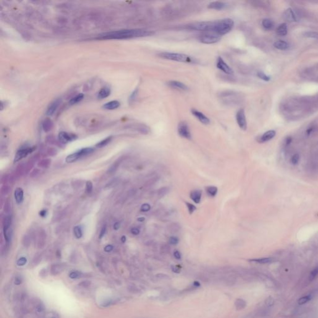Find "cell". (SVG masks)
Wrapping results in <instances>:
<instances>
[{
	"instance_id": "6da1fadb",
	"label": "cell",
	"mask_w": 318,
	"mask_h": 318,
	"mask_svg": "<svg viewBox=\"0 0 318 318\" xmlns=\"http://www.w3.org/2000/svg\"><path fill=\"white\" fill-rule=\"evenodd\" d=\"M154 33L155 32L152 30L146 29H124L103 33L99 35L98 39H128L151 36L154 34Z\"/></svg>"
},
{
	"instance_id": "7a4b0ae2",
	"label": "cell",
	"mask_w": 318,
	"mask_h": 318,
	"mask_svg": "<svg viewBox=\"0 0 318 318\" xmlns=\"http://www.w3.org/2000/svg\"><path fill=\"white\" fill-rule=\"evenodd\" d=\"M234 22L233 20L229 18L222 19L213 22L211 32L214 33L221 36L229 33L234 27Z\"/></svg>"
},
{
	"instance_id": "3957f363",
	"label": "cell",
	"mask_w": 318,
	"mask_h": 318,
	"mask_svg": "<svg viewBox=\"0 0 318 318\" xmlns=\"http://www.w3.org/2000/svg\"><path fill=\"white\" fill-rule=\"evenodd\" d=\"M159 57L162 59H164L179 62H184V63H190V64H196L197 60L183 54L180 53H174V52H162L159 54Z\"/></svg>"
},
{
	"instance_id": "277c9868",
	"label": "cell",
	"mask_w": 318,
	"mask_h": 318,
	"mask_svg": "<svg viewBox=\"0 0 318 318\" xmlns=\"http://www.w3.org/2000/svg\"><path fill=\"white\" fill-rule=\"evenodd\" d=\"M221 37L213 32H206L199 36V40L201 43L206 44H212L219 42L221 40Z\"/></svg>"
},
{
	"instance_id": "5b68a950",
	"label": "cell",
	"mask_w": 318,
	"mask_h": 318,
	"mask_svg": "<svg viewBox=\"0 0 318 318\" xmlns=\"http://www.w3.org/2000/svg\"><path fill=\"white\" fill-rule=\"evenodd\" d=\"M213 22L202 21L192 23L188 26V28L194 30L204 31V32H211Z\"/></svg>"
},
{
	"instance_id": "8992f818",
	"label": "cell",
	"mask_w": 318,
	"mask_h": 318,
	"mask_svg": "<svg viewBox=\"0 0 318 318\" xmlns=\"http://www.w3.org/2000/svg\"><path fill=\"white\" fill-rule=\"evenodd\" d=\"M178 133L182 138L190 140L191 139V134L190 127L185 121H181L178 126Z\"/></svg>"
},
{
	"instance_id": "52a82bcc",
	"label": "cell",
	"mask_w": 318,
	"mask_h": 318,
	"mask_svg": "<svg viewBox=\"0 0 318 318\" xmlns=\"http://www.w3.org/2000/svg\"><path fill=\"white\" fill-rule=\"evenodd\" d=\"M236 121L238 122L239 127L246 130L247 127V124L245 114V111L244 109H240L236 113Z\"/></svg>"
},
{
	"instance_id": "ba28073f",
	"label": "cell",
	"mask_w": 318,
	"mask_h": 318,
	"mask_svg": "<svg viewBox=\"0 0 318 318\" xmlns=\"http://www.w3.org/2000/svg\"><path fill=\"white\" fill-rule=\"evenodd\" d=\"M216 67L218 69H219L220 70L226 74L233 75L234 73L232 68L224 61V60L221 57H219L217 59Z\"/></svg>"
},
{
	"instance_id": "9c48e42d",
	"label": "cell",
	"mask_w": 318,
	"mask_h": 318,
	"mask_svg": "<svg viewBox=\"0 0 318 318\" xmlns=\"http://www.w3.org/2000/svg\"><path fill=\"white\" fill-rule=\"evenodd\" d=\"M35 148V147H28L26 148H21L20 149V150H19L15 155L14 162H17L18 161L21 160V159H24V157H26L28 154L32 153L34 151Z\"/></svg>"
},
{
	"instance_id": "30bf717a",
	"label": "cell",
	"mask_w": 318,
	"mask_h": 318,
	"mask_svg": "<svg viewBox=\"0 0 318 318\" xmlns=\"http://www.w3.org/2000/svg\"><path fill=\"white\" fill-rule=\"evenodd\" d=\"M191 112L193 115L196 117L198 120L200 121L201 123L206 124V125H207V124H209L210 123V120L209 118L206 116H205L203 113H201V112L198 111L196 109H192L191 110Z\"/></svg>"
},
{
	"instance_id": "8fae6325",
	"label": "cell",
	"mask_w": 318,
	"mask_h": 318,
	"mask_svg": "<svg viewBox=\"0 0 318 318\" xmlns=\"http://www.w3.org/2000/svg\"><path fill=\"white\" fill-rule=\"evenodd\" d=\"M283 17L286 21L290 22H296L298 21L297 15L294 10H293L291 8H288L285 10V11L283 12Z\"/></svg>"
},
{
	"instance_id": "7c38bea8",
	"label": "cell",
	"mask_w": 318,
	"mask_h": 318,
	"mask_svg": "<svg viewBox=\"0 0 318 318\" xmlns=\"http://www.w3.org/2000/svg\"><path fill=\"white\" fill-rule=\"evenodd\" d=\"M77 138V137L75 134H69L66 132H61L59 134V141L63 144H66V143L73 141Z\"/></svg>"
},
{
	"instance_id": "4fadbf2b",
	"label": "cell",
	"mask_w": 318,
	"mask_h": 318,
	"mask_svg": "<svg viewBox=\"0 0 318 318\" xmlns=\"http://www.w3.org/2000/svg\"><path fill=\"white\" fill-rule=\"evenodd\" d=\"M167 85L169 86H170L171 88L177 89L179 90L186 91L188 90V87L185 84L180 82H178V81H175V80L169 81V82L167 83Z\"/></svg>"
},
{
	"instance_id": "5bb4252c",
	"label": "cell",
	"mask_w": 318,
	"mask_h": 318,
	"mask_svg": "<svg viewBox=\"0 0 318 318\" xmlns=\"http://www.w3.org/2000/svg\"><path fill=\"white\" fill-rule=\"evenodd\" d=\"M275 135H276L275 130H268V131L262 135L260 137V139H259V142H268V141L272 140L273 138H275Z\"/></svg>"
},
{
	"instance_id": "9a60e30c",
	"label": "cell",
	"mask_w": 318,
	"mask_h": 318,
	"mask_svg": "<svg viewBox=\"0 0 318 318\" xmlns=\"http://www.w3.org/2000/svg\"><path fill=\"white\" fill-rule=\"evenodd\" d=\"M60 99H55V101H54L51 104H50L47 109V112H46L47 115L52 116L55 113V111L57 110V108L59 107V106L60 104Z\"/></svg>"
},
{
	"instance_id": "2e32d148",
	"label": "cell",
	"mask_w": 318,
	"mask_h": 318,
	"mask_svg": "<svg viewBox=\"0 0 318 318\" xmlns=\"http://www.w3.org/2000/svg\"><path fill=\"white\" fill-rule=\"evenodd\" d=\"M252 262H255L259 264H272L275 261V259L273 257H263V258H258V259H253L249 260Z\"/></svg>"
},
{
	"instance_id": "e0dca14e",
	"label": "cell",
	"mask_w": 318,
	"mask_h": 318,
	"mask_svg": "<svg viewBox=\"0 0 318 318\" xmlns=\"http://www.w3.org/2000/svg\"><path fill=\"white\" fill-rule=\"evenodd\" d=\"M208 8L216 10H221L226 7V4L221 1H213L211 2L208 4Z\"/></svg>"
},
{
	"instance_id": "ac0fdd59",
	"label": "cell",
	"mask_w": 318,
	"mask_h": 318,
	"mask_svg": "<svg viewBox=\"0 0 318 318\" xmlns=\"http://www.w3.org/2000/svg\"><path fill=\"white\" fill-rule=\"evenodd\" d=\"M65 269V266L63 264H56L52 265L51 268V273L52 275H55L62 273Z\"/></svg>"
},
{
	"instance_id": "d6986e66",
	"label": "cell",
	"mask_w": 318,
	"mask_h": 318,
	"mask_svg": "<svg viewBox=\"0 0 318 318\" xmlns=\"http://www.w3.org/2000/svg\"><path fill=\"white\" fill-rule=\"evenodd\" d=\"M15 200L17 204H21L24 199V191L21 188H17L14 193Z\"/></svg>"
},
{
	"instance_id": "ffe728a7",
	"label": "cell",
	"mask_w": 318,
	"mask_h": 318,
	"mask_svg": "<svg viewBox=\"0 0 318 318\" xmlns=\"http://www.w3.org/2000/svg\"><path fill=\"white\" fill-rule=\"evenodd\" d=\"M81 157H82V155H81L80 151H78L75 153L68 155L65 159V162L68 164L73 163V162H76L77 160H78Z\"/></svg>"
},
{
	"instance_id": "44dd1931",
	"label": "cell",
	"mask_w": 318,
	"mask_h": 318,
	"mask_svg": "<svg viewBox=\"0 0 318 318\" xmlns=\"http://www.w3.org/2000/svg\"><path fill=\"white\" fill-rule=\"evenodd\" d=\"M120 106V103L118 101L115 100V101H111L105 103L103 105V108H104L105 109L113 110V109H117V108H119Z\"/></svg>"
},
{
	"instance_id": "7402d4cb",
	"label": "cell",
	"mask_w": 318,
	"mask_h": 318,
	"mask_svg": "<svg viewBox=\"0 0 318 318\" xmlns=\"http://www.w3.org/2000/svg\"><path fill=\"white\" fill-rule=\"evenodd\" d=\"M202 193L200 190L192 191L190 193V198L196 203H199L201 201Z\"/></svg>"
},
{
	"instance_id": "603a6c76",
	"label": "cell",
	"mask_w": 318,
	"mask_h": 318,
	"mask_svg": "<svg viewBox=\"0 0 318 318\" xmlns=\"http://www.w3.org/2000/svg\"><path fill=\"white\" fill-rule=\"evenodd\" d=\"M273 46L276 49L282 50V51H285V50L288 49L289 48V44L286 41L279 40L276 41L273 43Z\"/></svg>"
},
{
	"instance_id": "cb8c5ba5",
	"label": "cell",
	"mask_w": 318,
	"mask_h": 318,
	"mask_svg": "<svg viewBox=\"0 0 318 318\" xmlns=\"http://www.w3.org/2000/svg\"><path fill=\"white\" fill-rule=\"evenodd\" d=\"M288 33V28L285 23L280 25L277 29V34L279 36H285Z\"/></svg>"
},
{
	"instance_id": "d4e9b609",
	"label": "cell",
	"mask_w": 318,
	"mask_h": 318,
	"mask_svg": "<svg viewBox=\"0 0 318 318\" xmlns=\"http://www.w3.org/2000/svg\"><path fill=\"white\" fill-rule=\"evenodd\" d=\"M111 90L108 87H104L98 93V98L99 99H104L109 96Z\"/></svg>"
},
{
	"instance_id": "484cf974",
	"label": "cell",
	"mask_w": 318,
	"mask_h": 318,
	"mask_svg": "<svg viewBox=\"0 0 318 318\" xmlns=\"http://www.w3.org/2000/svg\"><path fill=\"white\" fill-rule=\"evenodd\" d=\"M3 232H4V236L6 245H7V246H9L11 240V238H12V230L10 227L9 229H3Z\"/></svg>"
},
{
	"instance_id": "4316f807",
	"label": "cell",
	"mask_w": 318,
	"mask_h": 318,
	"mask_svg": "<svg viewBox=\"0 0 318 318\" xmlns=\"http://www.w3.org/2000/svg\"><path fill=\"white\" fill-rule=\"evenodd\" d=\"M261 24H262V26L264 28V29L267 30H270L274 26V22H273V21L270 20V19L267 18L262 20Z\"/></svg>"
},
{
	"instance_id": "83f0119b",
	"label": "cell",
	"mask_w": 318,
	"mask_h": 318,
	"mask_svg": "<svg viewBox=\"0 0 318 318\" xmlns=\"http://www.w3.org/2000/svg\"><path fill=\"white\" fill-rule=\"evenodd\" d=\"M313 298V296L312 294H308L305 296H303L299 299L298 301V303L300 305L304 304L307 303L308 302L310 301L311 300H312Z\"/></svg>"
},
{
	"instance_id": "f1b7e54d",
	"label": "cell",
	"mask_w": 318,
	"mask_h": 318,
	"mask_svg": "<svg viewBox=\"0 0 318 318\" xmlns=\"http://www.w3.org/2000/svg\"><path fill=\"white\" fill-rule=\"evenodd\" d=\"M206 193H208V195L209 196H212V197H214L217 195V188L216 186H210L206 188Z\"/></svg>"
},
{
	"instance_id": "f546056e",
	"label": "cell",
	"mask_w": 318,
	"mask_h": 318,
	"mask_svg": "<svg viewBox=\"0 0 318 318\" xmlns=\"http://www.w3.org/2000/svg\"><path fill=\"white\" fill-rule=\"evenodd\" d=\"M235 306L238 310L242 309L246 306V302L242 299H237L235 301Z\"/></svg>"
},
{
	"instance_id": "4dcf8cb0",
	"label": "cell",
	"mask_w": 318,
	"mask_h": 318,
	"mask_svg": "<svg viewBox=\"0 0 318 318\" xmlns=\"http://www.w3.org/2000/svg\"><path fill=\"white\" fill-rule=\"evenodd\" d=\"M11 222H12L11 216L9 215L6 216L4 217V219H3V229L10 228L11 226Z\"/></svg>"
},
{
	"instance_id": "1f68e13d",
	"label": "cell",
	"mask_w": 318,
	"mask_h": 318,
	"mask_svg": "<svg viewBox=\"0 0 318 318\" xmlns=\"http://www.w3.org/2000/svg\"><path fill=\"white\" fill-rule=\"evenodd\" d=\"M51 164V160L49 159H46L42 160L38 163V166L41 168H49Z\"/></svg>"
},
{
	"instance_id": "d6a6232c",
	"label": "cell",
	"mask_w": 318,
	"mask_h": 318,
	"mask_svg": "<svg viewBox=\"0 0 318 318\" xmlns=\"http://www.w3.org/2000/svg\"><path fill=\"white\" fill-rule=\"evenodd\" d=\"M84 98V95L83 94H82V93H80V94H78L77 95V96H75V97H73V98H72L70 99V101H69V103L70 104H75L76 103H78V102H80V101H82L83 98Z\"/></svg>"
},
{
	"instance_id": "836d02e7",
	"label": "cell",
	"mask_w": 318,
	"mask_h": 318,
	"mask_svg": "<svg viewBox=\"0 0 318 318\" xmlns=\"http://www.w3.org/2000/svg\"><path fill=\"white\" fill-rule=\"evenodd\" d=\"M112 139V137L110 136V137H108L107 138H106L104 139H103V141H100L99 142H98V144L96 145V146L97 147H99V148H101V147H103L104 146H106V145H108L109 143L111 142Z\"/></svg>"
},
{
	"instance_id": "e575fe53",
	"label": "cell",
	"mask_w": 318,
	"mask_h": 318,
	"mask_svg": "<svg viewBox=\"0 0 318 318\" xmlns=\"http://www.w3.org/2000/svg\"><path fill=\"white\" fill-rule=\"evenodd\" d=\"M73 233H74L75 236V238L77 239L81 238L82 237V235H83L82 230V229H81V227L80 226H75L73 228Z\"/></svg>"
},
{
	"instance_id": "d590c367",
	"label": "cell",
	"mask_w": 318,
	"mask_h": 318,
	"mask_svg": "<svg viewBox=\"0 0 318 318\" xmlns=\"http://www.w3.org/2000/svg\"><path fill=\"white\" fill-rule=\"evenodd\" d=\"M53 124L50 120H46L43 123V129L46 132H48L51 130L52 128Z\"/></svg>"
},
{
	"instance_id": "8d00e7d4",
	"label": "cell",
	"mask_w": 318,
	"mask_h": 318,
	"mask_svg": "<svg viewBox=\"0 0 318 318\" xmlns=\"http://www.w3.org/2000/svg\"><path fill=\"white\" fill-rule=\"evenodd\" d=\"M300 160V156L298 154H294L290 159V162L293 165H296Z\"/></svg>"
},
{
	"instance_id": "74e56055",
	"label": "cell",
	"mask_w": 318,
	"mask_h": 318,
	"mask_svg": "<svg viewBox=\"0 0 318 318\" xmlns=\"http://www.w3.org/2000/svg\"><path fill=\"white\" fill-rule=\"evenodd\" d=\"M318 276V265L314 267V269L311 270L310 275H309V280L310 281H313Z\"/></svg>"
},
{
	"instance_id": "f35d334b",
	"label": "cell",
	"mask_w": 318,
	"mask_h": 318,
	"mask_svg": "<svg viewBox=\"0 0 318 318\" xmlns=\"http://www.w3.org/2000/svg\"><path fill=\"white\" fill-rule=\"evenodd\" d=\"M303 35L306 37H308V38L318 39V33L313 32V31H308V32L304 33Z\"/></svg>"
},
{
	"instance_id": "ab89813d",
	"label": "cell",
	"mask_w": 318,
	"mask_h": 318,
	"mask_svg": "<svg viewBox=\"0 0 318 318\" xmlns=\"http://www.w3.org/2000/svg\"><path fill=\"white\" fill-rule=\"evenodd\" d=\"M257 76L260 79L263 80L264 81H266V82H269V81H270V78L269 76H267L265 73H264L263 72H261V71H259V72H257Z\"/></svg>"
},
{
	"instance_id": "60d3db41",
	"label": "cell",
	"mask_w": 318,
	"mask_h": 318,
	"mask_svg": "<svg viewBox=\"0 0 318 318\" xmlns=\"http://www.w3.org/2000/svg\"><path fill=\"white\" fill-rule=\"evenodd\" d=\"M82 276V273L78 271H73L69 274V277L72 279H76Z\"/></svg>"
},
{
	"instance_id": "b9f144b4",
	"label": "cell",
	"mask_w": 318,
	"mask_h": 318,
	"mask_svg": "<svg viewBox=\"0 0 318 318\" xmlns=\"http://www.w3.org/2000/svg\"><path fill=\"white\" fill-rule=\"evenodd\" d=\"M10 191V188L7 185H3L1 188V193L3 195H8Z\"/></svg>"
},
{
	"instance_id": "7bdbcfd3",
	"label": "cell",
	"mask_w": 318,
	"mask_h": 318,
	"mask_svg": "<svg viewBox=\"0 0 318 318\" xmlns=\"http://www.w3.org/2000/svg\"><path fill=\"white\" fill-rule=\"evenodd\" d=\"M93 183L91 181H88L86 183V191L88 193H91L93 190Z\"/></svg>"
},
{
	"instance_id": "ee69618b",
	"label": "cell",
	"mask_w": 318,
	"mask_h": 318,
	"mask_svg": "<svg viewBox=\"0 0 318 318\" xmlns=\"http://www.w3.org/2000/svg\"><path fill=\"white\" fill-rule=\"evenodd\" d=\"M186 204L187 208H188V209L190 214H192L193 212H194L196 209V208L195 206L193 204H191V203H186Z\"/></svg>"
},
{
	"instance_id": "f6af8a7d",
	"label": "cell",
	"mask_w": 318,
	"mask_h": 318,
	"mask_svg": "<svg viewBox=\"0 0 318 318\" xmlns=\"http://www.w3.org/2000/svg\"><path fill=\"white\" fill-rule=\"evenodd\" d=\"M27 262V259L25 257H21L17 261V265L19 266H23Z\"/></svg>"
},
{
	"instance_id": "bcb514c9",
	"label": "cell",
	"mask_w": 318,
	"mask_h": 318,
	"mask_svg": "<svg viewBox=\"0 0 318 318\" xmlns=\"http://www.w3.org/2000/svg\"><path fill=\"white\" fill-rule=\"evenodd\" d=\"M151 209V206L149 205L148 204H144L142 205L141 206V211H142V212H147V211H148L149 210H150Z\"/></svg>"
},
{
	"instance_id": "7dc6e473",
	"label": "cell",
	"mask_w": 318,
	"mask_h": 318,
	"mask_svg": "<svg viewBox=\"0 0 318 318\" xmlns=\"http://www.w3.org/2000/svg\"><path fill=\"white\" fill-rule=\"evenodd\" d=\"M168 188H166V187H164V188H161L159 191V195L160 196H164L165 195H166L167 192H168Z\"/></svg>"
},
{
	"instance_id": "c3c4849f",
	"label": "cell",
	"mask_w": 318,
	"mask_h": 318,
	"mask_svg": "<svg viewBox=\"0 0 318 318\" xmlns=\"http://www.w3.org/2000/svg\"><path fill=\"white\" fill-rule=\"evenodd\" d=\"M117 166H118V164H117V163H115L113 165H111L110 167V168H109L108 170V173H114L116 170H117Z\"/></svg>"
},
{
	"instance_id": "681fc988",
	"label": "cell",
	"mask_w": 318,
	"mask_h": 318,
	"mask_svg": "<svg viewBox=\"0 0 318 318\" xmlns=\"http://www.w3.org/2000/svg\"><path fill=\"white\" fill-rule=\"evenodd\" d=\"M170 244L172 245H176L178 243V239L176 237H172L169 240Z\"/></svg>"
},
{
	"instance_id": "f907efd6",
	"label": "cell",
	"mask_w": 318,
	"mask_h": 318,
	"mask_svg": "<svg viewBox=\"0 0 318 318\" xmlns=\"http://www.w3.org/2000/svg\"><path fill=\"white\" fill-rule=\"evenodd\" d=\"M138 89L135 90L133 91V93H132L131 95L130 96L129 100H130V101H133L134 100V99H135V98H136V96H137V95H138Z\"/></svg>"
},
{
	"instance_id": "816d5d0a",
	"label": "cell",
	"mask_w": 318,
	"mask_h": 318,
	"mask_svg": "<svg viewBox=\"0 0 318 318\" xmlns=\"http://www.w3.org/2000/svg\"><path fill=\"white\" fill-rule=\"evenodd\" d=\"M10 208H11V204L8 201V199H7L6 200V203H5V204H4V211L6 212H8L10 210Z\"/></svg>"
},
{
	"instance_id": "f5cc1de1",
	"label": "cell",
	"mask_w": 318,
	"mask_h": 318,
	"mask_svg": "<svg viewBox=\"0 0 318 318\" xmlns=\"http://www.w3.org/2000/svg\"><path fill=\"white\" fill-rule=\"evenodd\" d=\"M40 173V170L37 169V168H35V169H34L32 173H30V176L31 177H37V175H39V174Z\"/></svg>"
},
{
	"instance_id": "db71d44e",
	"label": "cell",
	"mask_w": 318,
	"mask_h": 318,
	"mask_svg": "<svg viewBox=\"0 0 318 318\" xmlns=\"http://www.w3.org/2000/svg\"><path fill=\"white\" fill-rule=\"evenodd\" d=\"M265 303L267 306H272V305L273 304V300L272 298H268L267 299Z\"/></svg>"
},
{
	"instance_id": "11a10c76",
	"label": "cell",
	"mask_w": 318,
	"mask_h": 318,
	"mask_svg": "<svg viewBox=\"0 0 318 318\" xmlns=\"http://www.w3.org/2000/svg\"><path fill=\"white\" fill-rule=\"evenodd\" d=\"M106 226H104V227L101 229V231H100V233H99V238L101 239V238H103V237L104 235V234H105V233H106Z\"/></svg>"
},
{
	"instance_id": "9f6ffc18",
	"label": "cell",
	"mask_w": 318,
	"mask_h": 318,
	"mask_svg": "<svg viewBox=\"0 0 318 318\" xmlns=\"http://www.w3.org/2000/svg\"><path fill=\"white\" fill-rule=\"evenodd\" d=\"M22 282V278L20 277H17L15 278L14 279V283L17 285H20L21 284V283Z\"/></svg>"
},
{
	"instance_id": "6f0895ef",
	"label": "cell",
	"mask_w": 318,
	"mask_h": 318,
	"mask_svg": "<svg viewBox=\"0 0 318 318\" xmlns=\"http://www.w3.org/2000/svg\"><path fill=\"white\" fill-rule=\"evenodd\" d=\"M173 255H174L175 258L177 259H178V260L181 259V257H182V256H181V254H180V252L178 251H175L174 252V253H173Z\"/></svg>"
},
{
	"instance_id": "680465c9",
	"label": "cell",
	"mask_w": 318,
	"mask_h": 318,
	"mask_svg": "<svg viewBox=\"0 0 318 318\" xmlns=\"http://www.w3.org/2000/svg\"><path fill=\"white\" fill-rule=\"evenodd\" d=\"M113 246H111V245H108V246H106V247H104V250L105 252H111L112 250H113Z\"/></svg>"
},
{
	"instance_id": "91938a15",
	"label": "cell",
	"mask_w": 318,
	"mask_h": 318,
	"mask_svg": "<svg viewBox=\"0 0 318 318\" xmlns=\"http://www.w3.org/2000/svg\"><path fill=\"white\" fill-rule=\"evenodd\" d=\"M139 233H140V230H139V229H138V228L134 227V228H133V229H131V233H132L133 235H138V234H139Z\"/></svg>"
},
{
	"instance_id": "94428289",
	"label": "cell",
	"mask_w": 318,
	"mask_h": 318,
	"mask_svg": "<svg viewBox=\"0 0 318 318\" xmlns=\"http://www.w3.org/2000/svg\"><path fill=\"white\" fill-rule=\"evenodd\" d=\"M52 148L49 149V150L48 151V154H49V155L53 156V155H56V154H57V151H56L55 149H54V148H53V151H52Z\"/></svg>"
},
{
	"instance_id": "6125c7cd",
	"label": "cell",
	"mask_w": 318,
	"mask_h": 318,
	"mask_svg": "<svg viewBox=\"0 0 318 318\" xmlns=\"http://www.w3.org/2000/svg\"><path fill=\"white\" fill-rule=\"evenodd\" d=\"M39 215H40L41 217H45V216L47 215V211H46V210H42V211H40Z\"/></svg>"
},
{
	"instance_id": "be15d7a7",
	"label": "cell",
	"mask_w": 318,
	"mask_h": 318,
	"mask_svg": "<svg viewBox=\"0 0 318 318\" xmlns=\"http://www.w3.org/2000/svg\"><path fill=\"white\" fill-rule=\"evenodd\" d=\"M120 227V224L119 222H116L114 224V229L115 230H117L119 229Z\"/></svg>"
},
{
	"instance_id": "e7e4bbea",
	"label": "cell",
	"mask_w": 318,
	"mask_h": 318,
	"mask_svg": "<svg viewBox=\"0 0 318 318\" xmlns=\"http://www.w3.org/2000/svg\"><path fill=\"white\" fill-rule=\"evenodd\" d=\"M121 241H122V242H123V243H124V242H125L126 241V236H125V235L122 236V238H121Z\"/></svg>"
},
{
	"instance_id": "03108f58",
	"label": "cell",
	"mask_w": 318,
	"mask_h": 318,
	"mask_svg": "<svg viewBox=\"0 0 318 318\" xmlns=\"http://www.w3.org/2000/svg\"><path fill=\"white\" fill-rule=\"evenodd\" d=\"M144 220H145V218H144V217H140V218H139V219H138V221H139V222H143Z\"/></svg>"
},
{
	"instance_id": "003e7915",
	"label": "cell",
	"mask_w": 318,
	"mask_h": 318,
	"mask_svg": "<svg viewBox=\"0 0 318 318\" xmlns=\"http://www.w3.org/2000/svg\"><path fill=\"white\" fill-rule=\"evenodd\" d=\"M194 285L196 286H200V283H199L198 282H195L194 283Z\"/></svg>"
}]
</instances>
